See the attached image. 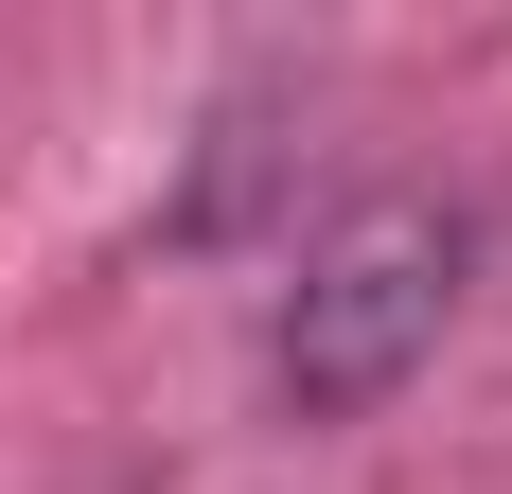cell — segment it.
<instances>
[{
	"mask_svg": "<svg viewBox=\"0 0 512 494\" xmlns=\"http://www.w3.org/2000/svg\"><path fill=\"white\" fill-rule=\"evenodd\" d=\"M460 283H477V212L460 195H354L301 265H283V300H265V389H283V424L389 406L424 353H442Z\"/></svg>",
	"mask_w": 512,
	"mask_h": 494,
	"instance_id": "6da1fadb",
	"label": "cell"
}]
</instances>
